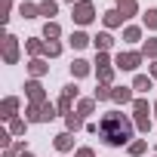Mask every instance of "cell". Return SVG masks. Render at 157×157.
<instances>
[{
	"instance_id": "14",
	"label": "cell",
	"mask_w": 157,
	"mask_h": 157,
	"mask_svg": "<svg viewBox=\"0 0 157 157\" xmlns=\"http://www.w3.org/2000/svg\"><path fill=\"white\" fill-rule=\"evenodd\" d=\"M71 74H74V77H86V74H93V65H90L86 59H74V62H71Z\"/></svg>"
},
{
	"instance_id": "21",
	"label": "cell",
	"mask_w": 157,
	"mask_h": 157,
	"mask_svg": "<svg viewBox=\"0 0 157 157\" xmlns=\"http://www.w3.org/2000/svg\"><path fill=\"white\" fill-rule=\"evenodd\" d=\"M56 37H62V28H59V22H46L43 25V40H56Z\"/></svg>"
},
{
	"instance_id": "25",
	"label": "cell",
	"mask_w": 157,
	"mask_h": 157,
	"mask_svg": "<svg viewBox=\"0 0 157 157\" xmlns=\"http://www.w3.org/2000/svg\"><path fill=\"white\" fill-rule=\"evenodd\" d=\"M96 111V99H80V102H77V114H80V117H90Z\"/></svg>"
},
{
	"instance_id": "11",
	"label": "cell",
	"mask_w": 157,
	"mask_h": 157,
	"mask_svg": "<svg viewBox=\"0 0 157 157\" xmlns=\"http://www.w3.org/2000/svg\"><path fill=\"white\" fill-rule=\"evenodd\" d=\"M52 145H56V151H62V154H65V151H71V148H74V136L65 129V132H59V136L52 139Z\"/></svg>"
},
{
	"instance_id": "16",
	"label": "cell",
	"mask_w": 157,
	"mask_h": 157,
	"mask_svg": "<svg viewBox=\"0 0 157 157\" xmlns=\"http://www.w3.org/2000/svg\"><path fill=\"white\" fill-rule=\"evenodd\" d=\"M28 71H31V77L37 80V77H43V74L49 71V65H46L43 59H31V62H28Z\"/></svg>"
},
{
	"instance_id": "34",
	"label": "cell",
	"mask_w": 157,
	"mask_h": 157,
	"mask_svg": "<svg viewBox=\"0 0 157 157\" xmlns=\"http://www.w3.org/2000/svg\"><path fill=\"white\" fill-rule=\"evenodd\" d=\"M16 154H19L16 148H6V154H3V157H16Z\"/></svg>"
},
{
	"instance_id": "27",
	"label": "cell",
	"mask_w": 157,
	"mask_h": 157,
	"mask_svg": "<svg viewBox=\"0 0 157 157\" xmlns=\"http://www.w3.org/2000/svg\"><path fill=\"white\" fill-rule=\"evenodd\" d=\"M111 90H114V86L99 83V86H96V93H93V99H96V102H108V99H111Z\"/></svg>"
},
{
	"instance_id": "35",
	"label": "cell",
	"mask_w": 157,
	"mask_h": 157,
	"mask_svg": "<svg viewBox=\"0 0 157 157\" xmlns=\"http://www.w3.org/2000/svg\"><path fill=\"white\" fill-rule=\"evenodd\" d=\"M19 157H34V154H31V151H22V154H19Z\"/></svg>"
},
{
	"instance_id": "1",
	"label": "cell",
	"mask_w": 157,
	"mask_h": 157,
	"mask_svg": "<svg viewBox=\"0 0 157 157\" xmlns=\"http://www.w3.org/2000/svg\"><path fill=\"white\" fill-rule=\"evenodd\" d=\"M132 129H136V123H132L123 111H108V114H102V120H99V136H102V142L111 145V148L129 145Z\"/></svg>"
},
{
	"instance_id": "32",
	"label": "cell",
	"mask_w": 157,
	"mask_h": 157,
	"mask_svg": "<svg viewBox=\"0 0 157 157\" xmlns=\"http://www.w3.org/2000/svg\"><path fill=\"white\" fill-rule=\"evenodd\" d=\"M74 157H96V151H93V148H77Z\"/></svg>"
},
{
	"instance_id": "19",
	"label": "cell",
	"mask_w": 157,
	"mask_h": 157,
	"mask_svg": "<svg viewBox=\"0 0 157 157\" xmlns=\"http://www.w3.org/2000/svg\"><path fill=\"white\" fill-rule=\"evenodd\" d=\"M151 83H154V80H151V74H136L132 90H136V93H148V90H151Z\"/></svg>"
},
{
	"instance_id": "30",
	"label": "cell",
	"mask_w": 157,
	"mask_h": 157,
	"mask_svg": "<svg viewBox=\"0 0 157 157\" xmlns=\"http://www.w3.org/2000/svg\"><path fill=\"white\" fill-rule=\"evenodd\" d=\"M145 28L148 31H157V10H148L145 13Z\"/></svg>"
},
{
	"instance_id": "10",
	"label": "cell",
	"mask_w": 157,
	"mask_h": 157,
	"mask_svg": "<svg viewBox=\"0 0 157 157\" xmlns=\"http://www.w3.org/2000/svg\"><path fill=\"white\" fill-rule=\"evenodd\" d=\"M93 46H96V52H108V49L114 46V37H111L108 31H102V34L93 37Z\"/></svg>"
},
{
	"instance_id": "6",
	"label": "cell",
	"mask_w": 157,
	"mask_h": 157,
	"mask_svg": "<svg viewBox=\"0 0 157 157\" xmlns=\"http://www.w3.org/2000/svg\"><path fill=\"white\" fill-rule=\"evenodd\" d=\"M77 93H80V90H77V83H68V86L62 90V99H59V111H62L65 117H68V114H74V111H71V102L77 99Z\"/></svg>"
},
{
	"instance_id": "23",
	"label": "cell",
	"mask_w": 157,
	"mask_h": 157,
	"mask_svg": "<svg viewBox=\"0 0 157 157\" xmlns=\"http://www.w3.org/2000/svg\"><path fill=\"white\" fill-rule=\"evenodd\" d=\"M56 13H59V3H56V0H40V16H46V19L52 22Z\"/></svg>"
},
{
	"instance_id": "2",
	"label": "cell",
	"mask_w": 157,
	"mask_h": 157,
	"mask_svg": "<svg viewBox=\"0 0 157 157\" xmlns=\"http://www.w3.org/2000/svg\"><path fill=\"white\" fill-rule=\"evenodd\" d=\"M71 19H74L77 25H90V22L96 19V6L90 3V0H77V3L71 6Z\"/></svg>"
},
{
	"instance_id": "15",
	"label": "cell",
	"mask_w": 157,
	"mask_h": 157,
	"mask_svg": "<svg viewBox=\"0 0 157 157\" xmlns=\"http://www.w3.org/2000/svg\"><path fill=\"white\" fill-rule=\"evenodd\" d=\"M56 111H59V105H52V102H43V105H37V117H40V123L52 120V117H56Z\"/></svg>"
},
{
	"instance_id": "18",
	"label": "cell",
	"mask_w": 157,
	"mask_h": 157,
	"mask_svg": "<svg viewBox=\"0 0 157 157\" xmlns=\"http://www.w3.org/2000/svg\"><path fill=\"white\" fill-rule=\"evenodd\" d=\"M117 10L123 13V19H132L139 13V3H136V0H117Z\"/></svg>"
},
{
	"instance_id": "37",
	"label": "cell",
	"mask_w": 157,
	"mask_h": 157,
	"mask_svg": "<svg viewBox=\"0 0 157 157\" xmlns=\"http://www.w3.org/2000/svg\"><path fill=\"white\" fill-rule=\"evenodd\" d=\"M68 3H71V6H74V3H77V0H68Z\"/></svg>"
},
{
	"instance_id": "24",
	"label": "cell",
	"mask_w": 157,
	"mask_h": 157,
	"mask_svg": "<svg viewBox=\"0 0 157 157\" xmlns=\"http://www.w3.org/2000/svg\"><path fill=\"white\" fill-rule=\"evenodd\" d=\"M65 126H68V132H77V129H83V117L74 111V114H68V117H65Z\"/></svg>"
},
{
	"instance_id": "26",
	"label": "cell",
	"mask_w": 157,
	"mask_h": 157,
	"mask_svg": "<svg viewBox=\"0 0 157 157\" xmlns=\"http://www.w3.org/2000/svg\"><path fill=\"white\" fill-rule=\"evenodd\" d=\"M126 151H129L132 157H142V154L148 151V142H145V139H136V142H129V145H126Z\"/></svg>"
},
{
	"instance_id": "20",
	"label": "cell",
	"mask_w": 157,
	"mask_h": 157,
	"mask_svg": "<svg viewBox=\"0 0 157 157\" xmlns=\"http://www.w3.org/2000/svg\"><path fill=\"white\" fill-rule=\"evenodd\" d=\"M19 16L22 19H37L40 16V3H28V0H25V3L19 6Z\"/></svg>"
},
{
	"instance_id": "8",
	"label": "cell",
	"mask_w": 157,
	"mask_h": 157,
	"mask_svg": "<svg viewBox=\"0 0 157 157\" xmlns=\"http://www.w3.org/2000/svg\"><path fill=\"white\" fill-rule=\"evenodd\" d=\"M111 102L129 105V102H132V86H114V90H111Z\"/></svg>"
},
{
	"instance_id": "17",
	"label": "cell",
	"mask_w": 157,
	"mask_h": 157,
	"mask_svg": "<svg viewBox=\"0 0 157 157\" xmlns=\"http://www.w3.org/2000/svg\"><path fill=\"white\" fill-rule=\"evenodd\" d=\"M25 49H28V52H31V56H34V59H40V56H43V52H46V43H43V40H40V37H31V40H28V43H25Z\"/></svg>"
},
{
	"instance_id": "33",
	"label": "cell",
	"mask_w": 157,
	"mask_h": 157,
	"mask_svg": "<svg viewBox=\"0 0 157 157\" xmlns=\"http://www.w3.org/2000/svg\"><path fill=\"white\" fill-rule=\"evenodd\" d=\"M151 80H157V62H151Z\"/></svg>"
},
{
	"instance_id": "9",
	"label": "cell",
	"mask_w": 157,
	"mask_h": 157,
	"mask_svg": "<svg viewBox=\"0 0 157 157\" xmlns=\"http://www.w3.org/2000/svg\"><path fill=\"white\" fill-rule=\"evenodd\" d=\"M16 111H19V99H16V96L3 99V105H0V117H3V120H13Z\"/></svg>"
},
{
	"instance_id": "12",
	"label": "cell",
	"mask_w": 157,
	"mask_h": 157,
	"mask_svg": "<svg viewBox=\"0 0 157 157\" xmlns=\"http://www.w3.org/2000/svg\"><path fill=\"white\" fill-rule=\"evenodd\" d=\"M90 40H93V37H90L86 31H71V37H68V46H71V49H83Z\"/></svg>"
},
{
	"instance_id": "3",
	"label": "cell",
	"mask_w": 157,
	"mask_h": 157,
	"mask_svg": "<svg viewBox=\"0 0 157 157\" xmlns=\"http://www.w3.org/2000/svg\"><path fill=\"white\" fill-rule=\"evenodd\" d=\"M148 99H136L132 102V114H136V129L139 132H148L151 129V117H148Z\"/></svg>"
},
{
	"instance_id": "7",
	"label": "cell",
	"mask_w": 157,
	"mask_h": 157,
	"mask_svg": "<svg viewBox=\"0 0 157 157\" xmlns=\"http://www.w3.org/2000/svg\"><path fill=\"white\" fill-rule=\"evenodd\" d=\"M3 62L6 65L19 62V37H13V34H6V40H3Z\"/></svg>"
},
{
	"instance_id": "36",
	"label": "cell",
	"mask_w": 157,
	"mask_h": 157,
	"mask_svg": "<svg viewBox=\"0 0 157 157\" xmlns=\"http://www.w3.org/2000/svg\"><path fill=\"white\" fill-rule=\"evenodd\" d=\"M154 114H157V99H154Z\"/></svg>"
},
{
	"instance_id": "5",
	"label": "cell",
	"mask_w": 157,
	"mask_h": 157,
	"mask_svg": "<svg viewBox=\"0 0 157 157\" xmlns=\"http://www.w3.org/2000/svg\"><path fill=\"white\" fill-rule=\"evenodd\" d=\"M25 96H28L31 105H43V102H49V99H46V90H43L40 80H28V83H25Z\"/></svg>"
},
{
	"instance_id": "29",
	"label": "cell",
	"mask_w": 157,
	"mask_h": 157,
	"mask_svg": "<svg viewBox=\"0 0 157 157\" xmlns=\"http://www.w3.org/2000/svg\"><path fill=\"white\" fill-rule=\"evenodd\" d=\"M25 129H28V120H19V117L10 120V132H13V136H22Z\"/></svg>"
},
{
	"instance_id": "31",
	"label": "cell",
	"mask_w": 157,
	"mask_h": 157,
	"mask_svg": "<svg viewBox=\"0 0 157 157\" xmlns=\"http://www.w3.org/2000/svg\"><path fill=\"white\" fill-rule=\"evenodd\" d=\"M43 56H46V59H56V56H62V43H56V40H52V43H46V52H43Z\"/></svg>"
},
{
	"instance_id": "13",
	"label": "cell",
	"mask_w": 157,
	"mask_h": 157,
	"mask_svg": "<svg viewBox=\"0 0 157 157\" xmlns=\"http://www.w3.org/2000/svg\"><path fill=\"white\" fill-rule=\"evenodd\" d=\"M102 22H105V28H120L126 19H123V13H120V10H108V13L102 16Z\"/></svg>"
},
{
	"instance_id": "22",
	"label": "cell",
	"mask_w": 157,
	"mask_h": 157,
	"mask_svg": "<svg viewBox=\"0 0 157 157\" xmlns=\"http://www.w3.org/2000/svg\"><path fill=\"white\" fill-rule=\"evenodd\" d=\"M123 40H126V43H139V40H142V28H139V25H126V28H123Z\"/></svg>"
},
{
	"instance_id": "28",
	"label": "cell",
	"mask_w": 157,
	"mask_h": 157,
	"mask_svg": "<svg viewBox=\"0 0 157 157\" xmlns=\"http://www.w3.org/2000/svg\"><path fill=\"white\" fill-rule=\"evenodd\" d=\"M142 56H148V59L157 62V40H154V37H148V40L142 43Z\"/></svg>"
},
{
	"instance_id": "4",
	"label": "cell",
	"mask_w": 157,
	"mask_h": 157,
	"mask_svg": "<svg viewBox=\"0 0 157 157\" xmlns=\"http://www.w3.org/2000/svg\"><path fill=\"white\" fill-rule=\"evenodd\" d=\"M142 52H117L114 56V68H120V71H136L139 65H142Z\"/></svg>"
}]
</instances>
